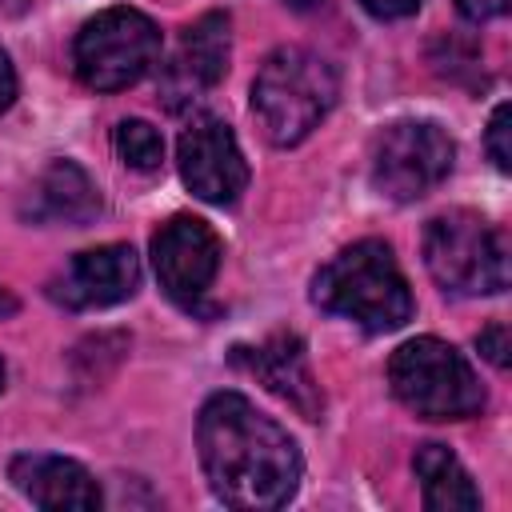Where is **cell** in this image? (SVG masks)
<instances>
[{"label":"cell","instance_id":"obj_1","mask_svg":"<svg viewBox=\"0 0 512 512\" xmlns=\"http://www.w3.org/2000/svg\"><path fill=\"white\" fill-rule=\"evenodd\" d=\"M196 448L208 488L232 508H280L300 484L296 440L240 392H216L200 408Z\"/></svg>","mask_w":512,"mask_h":512},{"label":"cell","instance_id":"obj_2","mask_svg":"<svg viewBox=\"0 0 512 512\" xmlns=\"http://www.w3.org/2000/svg\"><path fill=\"white\" fill-rule=\"evenodd\" d=\"M312 304L364 332H392L416 312L412 288L384 240H356L336 252L312 280Z\"/></svg>","mask_w":512,"mask_h":512},{"label":"cell","instance_id":"obj_3","mask_svg":"<svg viewBox=\"0 0 512 512\" xmlns=\"http://www.w3.org/2000/svg\"><path fill=\"white\" fill-rule=\"evenodd\" d=\"M336 104V68L300 44L276 48L252 80V112L280 148L300 144Z\"/></svg>","mask_w":512,"mask_h":512},{"label":"cell","instance_id":"obj_4","mask_svg":"<svg viewBox=\"0 0 512 512\" xmlns=\"http://www.w3.org/2000/svg\"><path fill=\"white\" fill-rule=\"evenodd\" d=\"M388 384L396 400L424 420H468L480 416L488 396L464 352L436 336L400 344L388 360Z\"/></svg>","mask_w":512,"mask_h":512},{"label":"cell","instance_id":"obj_5","mask_svg":"<svg viewBox=\"0 0 512 512\" xmlns=\"http://www.w3.org/2000/svg\"><path fill=\"white\" fill-rule=\"evenodd\" d=\"M424 264L452 296H496L508 288V236L468 208H452L424 228Z\"/></svg>","mask_w":512,"mask_h":512},{"label":"cell","instance_id":"obj_6","mask_svg":"<svg viewBox=\"0 0 512 512\" xmlns=\"http://www.w3.org/2000/svg\"><path fill=\"white\" fill-rule=\"evenodd\" d=\"M160 56V28L152 16L136 8H108L92 16L76 44H72V64L76 76L96 88V92H116L136 84Z\"/></svg>","mask_w":512,"mask_h":512},{"label":"cell","instance_id":"obj_7","mask_svg":"<svg viewBox=\"0 0 512 512\" xmlns=\"http://www.w3.org/2000/svg\"><path fill=\"white\" fill-rule=\"evenodd\" d=\"M452 140L436 120H396L372 140V188L388 200H420L452 172Z\"/></svg>","mask_w":512,"mask_h":512},{"label":"cell","instance_id":"obj_8","mask_svg":"<svg viewBox=\"0 0 512 512\" xmlns=\"http://www.w3.org/2000/svg\"><path fill=\"white\" fill-rule=\"evenodd\" d=\"M220 256H224V244L212 232V224L200 216H172L152 236L156 280L184 308H192L212 288V280L220 272Z\"/></svg>","mask_w":512,"mask_h":512},{"label":"cell","instance_id":"obj_9","mask_svg":"<svg viewBox=\"0 0 512 512\" xmlns=\"http://www.w3.org/2000/svg\"><path fill=\"white\" fill-rule=\"evenodd\" d=\"M176 164H180V180L188 184V192L200 196L204 204H220V208L236 204L240 192L248 188L244 152L232 128L216 116H200L180 132Z\"/></svg>","mask_w":512,"mask_h":512},{"label":"cell","instance_id":"obj_10","mask_svg":"<svg viewBox=\"0 0 512 512\" xmlns=\"http://www.w3.org/2000/svg\"><path fill=\"white\" fill-rule=\"evenodd\" d=\"M228 56H232V20H228V12H204L196 24L184 28L176 52L164 64V76H160L164 104L168 108H188L192 100L212 92L228 72Z\"/></svg>","mask_w":512,"mask_h":512},{"label":"cell","instance_id":"obj_11","mask_svg":"<svg viewBox=\"0 0 512 512\" xmlns=\"http://www.w3.org/2000/svg\"><path fill=\"white\" fill-rule=\"evenodd\" d=\"M140 260L128 244H100L80 256L52 280V300L64 308H108L136 292Z\"/></svg>","mask_w":512,"mask_h":512},{"label":"cell","instance_id":"obj_12","mask_svg":"<svg viewBox=\"0 0 512 512\" xmlns=\"http://www.w3.org/2000/svg\"><path fill=\"white\" fill-rule=\"evenodd\" d=\"M236 364H244L268 392H276L284 404H292L304 420H316L324 408L320 384L308 368L304 340L292 332H276L256 348H236Z\"/></svg>","mask_w":512,"mask_h":512},{"label":"cell","instance_id":"obj_13","mask_svg":"<svg viewBox=\"0 0 512 512\" xmlns=\"http://www.w3.org/2000/svg\"><path fill=\"white\" fill-rule=\"evenodd\" d=\"M8 480L40 508H100V488L88 476V468L64 456L24 452L8 464Z\"/></svg>","mask_w":512,"mask_h":512},{"label":"cell","instance_id":"obj_14","mask_svg":"<svg viewBox=\"0 0 512 512\" xmlns=\"http://www.w3.org/2000/svg\"><path fill=\"white\" fill-rule=\"evenodd\" d=\"M32 220L40 224H88L100 216V192L96 184L88 180V172L72 160H52L40 180L32 184V196H28V208H24Z\"/></svg>","mask_w":512,"mask_h":512},{"label":"cell","instance_id":"obj_15","mask_svg":"<svg viewBox=\"0 0 512 512\" xmlns=\"http://www.w3.org/2000/svg\"><path fill=\"white\" fill-rule=\"evenodd\" d=\"M412 468L420 480L424 508L432 512H476L480 508V492L472 476L444 444H420L412 456Z\"/></svg>","mask_w":512,"mask_h":512},{"label":"cell","instance_id":"obj_16","mask_svg":"<svg viewBox=\"0 0 512 512\" xmlns=\"http://www.w3.org/2000/svg\"><path fill=\"white\" fill-rule=\"evenodd\" d=\"M116 156L136 172H156L164 160V140L148 120H120L112 132Z\"/></svg>","mask_w":512,"mask_h":512},{"label":"cell","instance_id":"obj_17","mask_svg":"<svg viewBox=\"0 0 512 512\" xmlns=\"http://www.w3.org/2000/svg\"><path fill=\"white\" fill-rule=\"evenodd\" d=\"M484 144H488L492 164H496L500 172H508V168H512V148H508V104H496V112H492V120H488V136H484Z\"/></svg>","mask_w":512,"mask_h":512},{"label":"cell","instance_id":"obj_18","mask_svg":"<svg viewBox=\"0 0 512 512\" xmlns=\"http://www.w3.org/2000/svg\"><path fill=\"white\" fill-rule=\"evenodd\" d=\"M476 348H480V356L488 360V364H496L500 372L508 368V324L504 320H492L480 336H476Z\"/></svg>","mask_w":512,"mask_h":512},{"label":"cell","instance_id":"obj_19","mask_svg":"<svg viewBox=\"0 0 512 512\" xmlns=\"http://www.w3.org/2000/svg\"><path fill=\"white\" fill-rule=\"evenodd\" d=\"M420 4H424V0H360V8H364L368 16H376V20H404V16H412Z\"/></svg>","mask_w":512,"mask_h":512},{"label":"cell","instance_id":"obj_20","mask_svg":"<svg viewBox=\"0 0 512 512\" xmlns=\"http://www.w3.org/2000/svg\"><path fill=\"white\" fill-rule=\"evenodd\" d=\"M460 16L472 20V24H484V20H496L508 12V0H456Z\"/></svg>","mask_w":512,"mask_h":512},{"label":"cell","instance_id":"obj_21","mask_svg":"<svg viewBox=\"0 0 512 512\" xmlns=\"http://www.w3.org/2000/svg\"><path fill=\"white\" fill-rule=\"evenodd\" d=\"M12 100H16V72H12V60H8V52L0 48V112H4Z\"/></svg>","mask_w":512,"mask_h":512},{"label":"cell","instance_id":"obj_22","mask_svg":"<svg viewBox=\"0 0 512 512\" xmlns=\"http://www.w3.org/2000/svg\"><path fill=\"white\" fill-rule=\"evenodd\" d=\"M288 8H296V12H312V8H320L324 0H284Z\"/></svg>","mask_w":512,"mask_h":512},{"label":"cell","instance_id":"obj_23","mask_svg":"<svg viewBox=\"0 0 512 512\" xmlns=\"http://www.w3.org/2000/svg\"><path fill=\"white\" fill-rule=\"evenodd\" d=\"M8 312H16V300H12V296L0 288V316H8Z\"/></svg>","mask_w":512,"mask_h":512},{"label":"cell","instance_id":"obj_24","mask_svg":"<svg viewBox=\"0 0 512 512\" xmlns=\"http://www.w3.org/2000/svg\"><path fill=\"white\" fill-rule=\"evenodd\" d=\"M0 8H4V12H24L28 0H0Z\"/></svg>","mask_w":512,"mask_h":512},{"label":"cell","instance_id":"obj_25","mask_svg":"<svg viewBox=\"0 0 512 512\" xmlns=\"http://www.w3.org/2000/svg\"><path fill=\"white\" fill-rule=\"evenodd\" d=\"M0 388H4V364H0Z\"/></svg>","mask_w":512,"mask_h":512}]
</instances>
